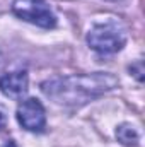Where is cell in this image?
I'll return each instance as SVG.
<instances>
[{
  "instance_id": "1",
  "label": "cell",
  "mask_w": 145,
  "mask_h": 147,
  "mask_svg": "<svg viewBox=\"0 0 145 147\" xmlns=\"http://www.w3.org/2000/svg\"><path fill=\"white\" fill-rule=\"evenodd\" d=\"M118 77L108 72L73 74L44 80L41 84V91L56 105L79 106L113 91L114 87H118Z\"/></svg>"
},
{
  "instance_id": "2",
  "label": "cell",
  "mask_w": 145,
  "mask_h": 147,
  "mask_svg": "<svg viewBox=\"0 0 145 147\" xmlns=\"http://www.w3.org/2000/svg\"><path fill=\"white\" fill-rule=\"evenodd\" d=\"M125 43H126V29L119 21L114 19L92 26L91 31L87 33V45L101 55L118 53L125 46Z\"/></svg>"
},
{
  "instance_id": "3",
  "label": "cell",
  "mask_w": 145,
  "mask_h": 147,
  "mask_svg": "<svg viewBox=\"0 0 145 147\" xmlns=\"http://www.w3.org/2000/svg\"><path fill=\"white\" fill-rule=\"evenodd\" d=\"M12 12L19 19L43 29H53L56 26V16L46 0H14Z\"/></svg>"
},
{
  "instance_id": "4",
  "label": "cell",
  "mask_w": 145,
  "mask_h": 147,
  "mask_svg": "<svg viewBox=\"0 0 145 147\" xmlns=\"http://www.w3.org/2000/svg\"><path fill=\"white\" fill-rule=\"evenodd\" d=\"M17 121L28 132H43L46 127V111L36 98H28L17 106Z\"/></svg>"
},
{
  "instance_id": "5",
  "label": "cell",
  "mask_w": 145,
  "mask_h": 147,
  "mask_svg": "<svg viewBox=\"0 0 145 147\" xmlns=\"http://www.w3.org/2000/svg\"><path fill=\"white\" fill-rule=\"evenodd\" d=\"M29 79L26 70H15L9 72L0 77V91L3 96L10 99H22L28 94Z\"/></svg>"
},
{
  "instance_id": "6",
  "label": "cell",
  "mask_w": 145,
  "mask_h": 147,
  "mask_svg": "<svg viewBox=\"0 0 145 147\" xmlns=\"http://www.w3.org/2000/svg\"><path fill=\"white\" fill-rule=\"evenodd\" d=\"M116 139L126 147H137L140 142V132L132 123H121L116 128Z\"/></svg>"
},
{
  "instance_id": "7",
  "label": "cell",
  "mask_w": 145,
  "mask_h": 147,
  "mask_svg": "<svg viewBox=\"0 0 145 147\" xmlns=\"http://www.w3.org/2000/svg\"><path fill=\"white\" fill-rule=\"evenodd\" d=\"M130 72L133 74L140 82H142V80H144V62H142V60H138L137 63L130 65Z\"/></svg>"
},
{
  "instance_id": "8",
  "label": "cell",
  "mask_w": 145,
  "mask_h": 147,
  "mask_svg": "<svg viewBox=\"0 0 145 147\" xmlns=\"http://www.w3.org/2000/svg\"><path fill=\"white\" fill-rule=\"evenodd\" d=\"M7 125V110L0 105V130Z\"/></svg>"
},
{
  "instance_id": "9",
  "label": "cell",
  "mask_w": 145,
  "mask_h": 147,
  "mask_svg": "<svg viewBox=\"0 0 145 147\" xmlns=\"http://www.w3.org/2000/svg\"><path fill=\"white\" fill-rule=\"evenodd\" d=\"M2 147H17V146H15V142H14V140H7Z\"/></svg>"
},
{
  "instance_id": "10",
  "label": "cell",
  "mask_w": 145,
  "mask_h": 147,
  "mask_svg": "<svg viewBox=\"0 0 145 147\" xmlns=\"http://www.w3.org/2000/svg\"><path fill=\"white\" fill-rule=\"evenodd\" d=\"M0 65H2V53H0Z\"/></svg>"
}]
</instances>
